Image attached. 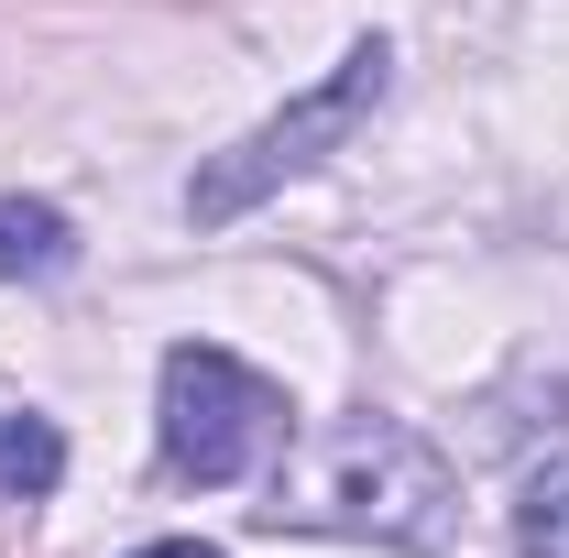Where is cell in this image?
Segmentation results:
<instances>
[{
  "instance_id": "cell-1",
  "label": "cell",
  "mask_w": 569,
  "mask_h": 558,
  "mask_svg": "<svg viewBox=\"0 0 569 558\" xmlns=\"http://www.w3.org/2000/svg\"><path fill=\"white\" fill-rule=\"evenodd\" d=\"M383 88H395V44H383V33H361V44H351L329 77H318L307 99H284L263 132H241L230 153H209V165L187 176V219H198V230H230L252 198H274L284 176L329 165V153H340V142H351L361 121L383 110Z\"/></svg>"
},
{
  "instance_id": "cell-2",
  "label": "cell",
  "mask_w": 569,
  "mask_h": 558,
  "mask_svg": "<svg viewBox=\"0 0 569 558\" xmlns=\"http://www.w3.org/2000/svg\"><path fill=\"white\" fill-rule=\"evenodd\" d=\"M153 427H164V460H176L187 482H241V471L284 438V395L252 372V361H230L219 340H176L164 350Z\"/></svg>"
},
{
  "instance_id": "cell-3",
  "label": "cell",
  "mask_w": 569,
  "mask_h": 558,
  "mask_svg": "<svg viewBox=\"0 0 569 558\" xmlns=\"http://www.w3.org/2000/svg\"><path fill=\"white\" fill-rule=\"evenodd\" d=\"M307 515H329V526H361V537L438 548L449 471H438V449H427V438H406L395 417H361V427H340V438L318 449V492H307Z\"/></svg>"
},
{
  "instance_id": "cell-4",
  "label": "cell",
  "mask_w": 569,
  "mask_h": 558,
  "mask_svg": "<svg viewBox=\"0 0 569 558\" xmlns=\"http://www.w3.org/2000/svg\"><path fill=\"white\" fill-rule=\"evenodd\" d=\"M77 263V230L67 209H44V198H0V275L11 285H44Z\"/></svg>"
},
{
  "instance_id": "cell-5",
  "label": "cell",
  "mask_w": 569,
  "mask_h": 558,
  "mask_svg": "<svg viewBox=\"0 0 569 558\" xmlns=\"http://www.w3.org/2000/svg\"><path fill=\"white\" fill-rule=\"evenodd\" d=\"M67 482V438H56V417H0V492H56Z\"/></svg>"
},
{
  "instance_id": "cell-6",
  "label": "cell",
  "mask_w": 569,
  "mask_h": 558,
  "mask_svg": "<svg viewBox=\"0 0 569 558\" xmlns=\"http://www.w3.org/2000/svg\"><path fill=\"white\" fill-rule=\"evenodd\" d=\"M515 548L526 558H569V460H537L515 492Z\"/></svg>"
},
{
  "instance_id": "cell-7",
  "label": "cell",
  "mask_w": 569,
  "mask_h": 558,
  "mask_svg": "<svg viewBox=\"0 0 569 558\" xmlns=\"http://www.w3.org/2000/svg\"><path fill=\"white\" fill-rule=\"evenodd\" d=\"M132 558H219L209 537H153V548H132Z\"/></svg>"
}]
</instances>
